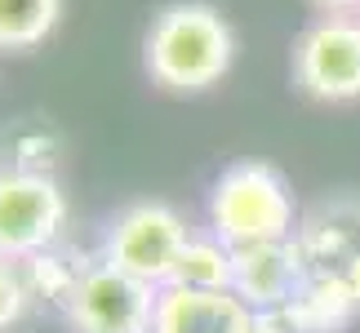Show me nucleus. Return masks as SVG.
<instances>
[{"label":"nucleus","instance_id":"obj_1","mask_svg":"<svg viewBox=\"0 0 360 333\" xmlns=\"http://www.w3.org/2000/svg\"><path fill=\"white\" fill-rule=\"evenodd\" d=\"M302 285L294 307L311 333H334L360 315V200H325L294 231Z\"/></svg>","mask_w":360,"mask_h":333},{"label":"nucleus","instance_id":"obj_2","mask_svg":"<svg viewBox=\"0 0 360 333\" xmlns=\"http://www.w3.org/2000/svg\"><path fill=\"white\" fill-rule=\"evenodd\" d=\"M236 63V32L205 0H174L143 36V67L169 93H205Z\"/></svg>","mask_w":360,"mask_h":333},{"label":"nucleus","instance_id":"obj_3","mask_svg":"<svg viewBox=\"0 0 360 333\" xmlns=\"http://www.w3.org/2000/svg\"><path fill=\"white\" fill-rule=\"evenodd\" d=\"M210 231L227 244L289 240L298 231V204L285 174L267 160H236L210 187Z\"/></svg>","mask_w":360,"mask_h":333},{"label":"nucleus","instance_id":"obj_4","mask_svg":"<svg viewBox=\"0 0 360 333\" xmlns=\"http://www.w3.org/2000/svg\"><path fill=\"white\" fill-rule=\"evenodd\" d=\"M187 240H191V227L178 209H169L160 200H138V204H124L107 222L98 258L151 289H165L174 280V267L183 258Z\"/></svg>","mask_w":360,"mask_h":333},{"label":"nucleus","instance_id":"obj_5","mask_svg":"<svg viewBox=\"0 0 360 333\" xmlns=\"http://www.w3.org/2000/svg\"><path fill=\"white\" fill-rule=\"evenodd\" d=\"M67 231V196L53 174L0 164V258L22 262L58 244Z\"/></svg>","mask_w":360,"mask_h":333},{"label":"nucleus","instance_id":"obj_6","mask_svg":"<svg viewBox=\"0 0 360 333\" xmlns=\"http://www.w3.org/2000/svg\"><path fill=\"white\" fill-rule=\"evenodd\" d=\"M294 85L316 103H356L360 98V18H316L298 32Z\"/></svg>","mask_w":360,"mask_h":333},{"label":"nucleus","instance_id":"obj_7","mask_svg":"<svg viewBox=\"0 0 360 333\" xmlns=\"http://www.w3.org/2000/svg\"><path fill=\"white\" fill-rule=\"evenodd\" d=\"M156 294L143 280L116 271L112 262H94L80 280L72 307H67V325L72 333H151V315H156Z\"/></svg>","mask_w":360,"mask_h":333},{"label":"nucleus","instance_id":"obj_8","mask_svg":"<svg viewBox=\"0 0 360 333\" xmlns=\"http://www.w3.org/2000/svg\"><path fill=\"white\" fill-rule=\"evenodd\" d=\"M298 285H302V267H298L294 235H289V240L236 244V280H231V294H236L249 311L294 302Z\"/></svg>","mask_w":360,"mask_h":333},{"label":"nucleus","instance_id":"obj_9","mask_svg":"<svg viewBox=\"0 0 360 333\" xmlns=\"http://www.w3.org/2000/svg\"><path fill=\"white\" fill-rule=\"evenodd\" d=\"M245 302L223 289H183V285H165L156 294V315H151V333H245L249 325Z\"/></svg>","mask_w":360,"mask_h":333},{"label":"nucleus","instance_id":"obj_10","mask_svg":"<svg viewBox=\"0 0 360 333\" xmlns=\"http://www.w3.org/2000/svg\"><path fill=\"white\" fill-rule=\"evenodd\" d=\"M98 258L80 254L72 244H49L40 249V254L22 258L18 271H22V285H27V298H32V307H49V311H67L76 298L80 280H85V271L94 267Z\"/></svg>","mask_w":360,"mask_h":333},{"label":"nucleus","instance_id":"obj_11","mask_svg":"<svg viewBox=\"0 0 360 333\" xmlns=\"http://www.w3.org/2000/svg\"><path fill=\"white\" fill-rule=\"evenodd\" d=\"M231 280H236V244H227L223 235H214V231H191V240L183 249V258H178L169 285L223 294V289H231Z\"/></svg>","mask_w":360,"mask_h":333},{"label":"nucleus","instance_id":"obj_12","mask_svg":"<svg viewBox=\"0 0 360 333\" xmlns=\"http://www.w3.org/2000/svg\"><path fill=\"white\" fill-rule=\"evenodd\" d=\"M0 151H5L9 169H27V174H53L63 160V133L40 116H22L0 133Z\"/></svg>","mask_w":360,"mask_h":333},{"label":"nucleus","instance_id":"obj_13","mask_svg":"<svg viewBox=\"0 0 360 333\" xmlns=\"http://www.w3.org/2000/svg\"><path fill=\"white\" fill-rule=\"evenodd\" d=\"M63 22V0H0V53L36 49Z\"/></svg>","mask_w":360,"mask_h":333},{"label":"nucleus","instance_id":"obj_14","mask_svg":"<svg viewBox=\"0 0 360 333\" xmlns=\"http://www.w3.org/2000/svg\"><path fill=\"white\" fill-rule=\"evenodd\" d=\"M27 311H32V298H27L18 262L0 258V333H9L13 325H22Z\"/></svg>","mask_w":360,"mask_h":333},{"label":"nucleus","instance_id":"obj_15","mask_svg":"<svg viewBox=\"0 0 360 333\" xmlns=\"http://www.w3.org/2000/svg\"><path fill=\"white\" fill-rule=\"evenodd\" d=\"M321 18H360V0H307Z\"/></svg>","mask_w":360,"mask_h":333}]
</instances>
